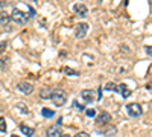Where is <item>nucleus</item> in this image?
Segmentation results:
<instances>
[{
    "label": "nucleus",
    "mask_w": 152,
    "mask_h": 137,
    "mask_svg": "<svg viewBox=\"0 0 152 137\" xmlns=\"http://www.w3.org/2000/svg\"><path fill=\"white\" fill-rule=\"evenodd\" d=\"M126 113H128V116H131V117H140L143 114V108H142L140 104L132 102V104L126 105Z\"/></svg>",
    "instance_id": "3"
},
{
    "label": "nucleus",
    "mask_w": 152,
    "mask_h": 137,
    "mask_svg": "<svg viewBox=\"0 0 152 137\" xmlns=\"http://www.w3.org/2000/svg\"><path fill=\"white\" fill-rule=\"evenodd\" d=\"M0 133H6V120L0 117Z\"/></svg>",
    "instance_id": "17"
},
{
    "label": "nucleus",
    "mask_w": 152,
    "mask_h": 137,
    "mask_svg": "<svg viewBox=\"0 0 152 137\" xmlns=\"http://www.w3.org/2000/svg\"><path fill=\"white\" fill-rule=\"evenodd\" d=\"M111 120V114L108 113V111H102L97 117H96V123H99V125H104V123H108Z\"/></svg>",
    "instance_id": "8"
},
{
    "label": "nucleus",
    "mask_w": 152,
    "mask_h": 137,
    "mask_svg": "<svg viewBox=\"0 0 152 137\" xmlns=\"http://www.w3.org/2000/svg\"><path fill=\"white\" fill-rule=\"evenodd\" d=\"M11 137H18V136H17V134H12V136H11Z\"/></svg>",
    "instance_id": "27"
},
{
    "label": "nucleus",
    "mask_w": 152,
    "mask_h": 137,
    "mask_svg": "<svg viewBox=\"0 0 152 137\" xmlns=\"http://www.w3.org/2000/svg\"><path fill=\"white\" fill-rule=\"evenodd\" d=\"M64 73H66V75H70V76H78V75H79L76 70H73V69H70V67H66V69H64Z\"/></svg>",
    "instance_id": "16"
},
{
    "label": "nucleus",
    "mask_w": 152,
    "mask_h": 137,
    "mask_svg": "<svg viewBox=\"0 0 152 137\" xmlns=\"http://www.w3.org/2000/svg\"><path fill=\"white\" fill-rule=\"evenodd\" d=\"M52 89L50 87H44V89H41V92H40V96H41V99L43 101H47V99H50V96H52Z\"/></svg>",
    "instance_id": "13"
},
{
    "label": "nucleus",
    "mask_w": 152,
    "mask_h": 137,
    "mask_svg": "<svg viewBox=\"0 0 152 137\" xmlns=\"http://www.w3.org/2000/svg\"><path fill=\"white\" fill-rule=\"evenodd\" d=\"M17 89H18L21 93H24V95H31V93L34 92V85H32L31 82H24V81H21V82L17 84Z\"/></svg>",
    "instance_id": "5"
},
{
    "label": "nucleus",
    "mask_w": 152,
    "mask_h": 137,
    "mask_svg": "<svg viewBox=\"0 0 152 137\" xmlns=\"http://www.w3.org/2000/svg\"><path fill=\"white\" fill-rule=\"evenodd\" d=\"M85 114H87L88 117H96V110H94V108H87V110H85Z\"/></svg>",
    "instance_id": "18"
},
{
    "label": "nucleus",
    "mask_w": 152,
    "mask_h": 137,
    "mask_svg": "<svg viewBox=\"0 0 152 137\" xmlns=\"http://www.w3.org/2000/svg\"><path fill=\"white\" fill-rule=\"evenodd\" d=\"M6 47H8V41H0V53H3L6 51Z\"/></svg>",
    "instance_id": "20"
},
{
    "label": "nucleus",
    "mask_w": 152,
    "mask_h": 137,
    "mask_svg": "<svg viewBox=\"0 0 152 137\" xmlns=\"http://www.w3.org/2000/svg\"><path fill=\"white\" fill-rule=\"evenodd\" d=\"M8 61H9V58H2L0 59V69H5V64L8 66Z\"/></svg>",
    "instance_id": "21"
},
{
    "label": "nucleus",
    "mask_w": 152,
    "mask_h": 137,
    "mask_svg": "<svg viewBox=\"0 0 152 137\" xmlns=\"http://www.w3.org/2000/svg\"><path fill=\"white\" fill-rule=\"evenodd\" d=\"M20 131H21L24 136H28V137H32V136L35 134V130L31 128V127H28V125H24V123H21V125H20Z\"/></svg>",
    "instance_id": "12"
},
{
    "label": "nucleus",
    "mask_w": 152,
    "mask_h": 137,
    "mask_svg": "<svg viewBox=\"0 0 152 137\" xmlns=\"http://www.w3.org/2000/svg\"><path fill=\"white\" fill-rule=\"evenodd\" d=\"M11 23V14H8L6 11H2L0 12V24L2 26H8Z\"/></svg>",
    "instance_id": "11"
},
{
    "label": "nucleus",
    "mask_w": 152,
    "mask_h": 137,
    "mask_svg": "<svg viewBox=\"0 0 152 137\" xmlns=\"http://www.w3.org/2000/svg\"><path fill=\"white\" fill-rule=\"evenodd\" d=\"M8 6V2H2V0H0V8H6Z\"/></svg>",
    "instance_id": "24"
},
{
    "label": "nucleus",
    "mask_w": 152,
    "mask_h": 137,
    "mask_svg": "<svg viewBox=\"0 0 152 137\" xmlns=\"http://www.w3.org/2000/svg\"><path fill=\"white\" fill-rule=\"evenodd\" d=\"M61 137H69V136H64V134H62V136H61Z\"/></svg>",
    "instance_id": "28"
},
{
    "label": "nucleus",
    "mask_w": 152,
    "mask_h": 137,
    "mask_svg": "<svg viewBox=\"0 0 152 137\" xmlns=\"http://www.w3.org/2000/svg\"><path fill=\"white\" fill-rule=\"evenodd\" d=\"M81 97L84 99L85 102H93V101H96L94 92H93V90H88V89H85V90L81 92Z\"/></svg>",
    "instance_id": "7"
},
{
    "label": "nucleus",
    "mask_w": 152,
    "mask_h": 137,
    "mask_svg": "<svg viewBox=\"0 0 152 137\" xmlns=\"http://www.w3.org/2000/svg\"><path fill=\"white\" fill-rule=\"evenodd\" d=\"M73 9H75L76 14H79L81 17H85V15L88 14V9H87V6H85V5H82V3H76V5L73 6Z\"/></svg>",
    "instance_id": "9"
},
{
    "label": "nucleus",
    "mask_w": 152,
    "mask_h": 137,
    "mask_svg": "<svg viewBox=\"0 0 152 137\" xmlns=\"http://www.w3.org/2000/svg\"><path fill=\"white\" fill-rule=\"evenodd\" d=\"M148 90H152V84H149V85H148Z\"/></svg>",
    "instance_id": "26"
},
{
    "label": "nucleus",
    "mask_w": 152,
    "mask_h": 137,
    "mask_svg": "<svg viewBox=\"0 0 152 137\" xmlns=\"http://www.w3.org/2000/svg\"><path fill=\"white\" fill-rule=\"evenodd\" d=\"M105 90H111V92H114V90H117V85L114 84V82H108V84L105 85Z\"/></svg>",
    "instance_id": "19"
},
{
    "label": "nucleus",
    "mask_w": 152,
    "mask_h": 137,
    "mask_svg": "<svg viewBox=\"0 0 152 137\" xmlns=\"http://www.w3.org/2000/svg\"><path fill=\"white\" fill-rule=\"evenodd\" d=\"M17 110L20 111V113H21V114H28V113H29V110H28V107H26V105H24L23 102H20V104L17 105Z\"/></svg>",
    "instance_id": "15"
},
{
    "label": "nucleus",
    "mask_w": 152,
    "mask_h": 137,
    "mask_svg": "<svg viewBox=\"0 0 152 137\" xmlns=\"http://www.w3.org/2000/svg\"><path fill=\"white\" fill-rule=\"evenodd\" d=\"M117 90L122 93V96H123L125 99H128V97L131 96V89H129L126 84H119V85H117Z\"/></svg>",
    "instance_id": "10"
},
{
    "label": "nucleus",
    "mask_w": 152,
    "mask_h": 137,
    "mask_svg": "<svg viewBox=\"0 0 152 137\" xmlns=\"http://www.w3.org/2000/svg\"><path fill=\"white\" fill-rule=\"evenodd\" d=\"M41 114H43V117H53L55 116V111H52V110H50V108H43L41 110Z\"/></svg>",
    "instance_id": "14"
},
{
    "label": "nucleus",
    "mask_w": 152,
    "mask_h": 137,
    "mask_svg": "<svg viewBox=\"0 0 152 137\" xmlns=\"http://www.w3.org/2000/svg\"><path fill=\"white\" fill-rule=\"evenodd\" d=\"M73 137H90V136H88L87 133H84V131H81V133H78V134L73 136Z\"/></svg>",
    "instance_id": "22"
},
{
    "label": "nucleus",
    "mask_w": 152,
    "mask_h": 137,
    "mask_svg": "<svg viewBox=\"0 0 152 137\" xmlns=\"http://www.w3.org/2000/svg\"><path fill=\"white\" fill-rule=\"evenodd\" d=\"M46 136H47V137H61V136H62L61 127H59V125H53V127H49V130H47Z\"/></svg>",
    "instance_id": "6"
},
{
    "label": "nucleus",
    "mask_w": 152,
    "mask_h": 137,
    "mask_svg": "<svg viewBox=\"0 0 152 137\" xmlns=\"http://www.w3.org/2000/svg\"><path fill=\"white\" fill-rule=\"evenodd\" d=\"M146 52H148V55L152 56V46H146Z\"/></svg>",
    "instance_id": "23"
},
{
    "label": "nucleus",
    "mask_w": 152,
    "mask_h": 137,
    "mask_svg": "<svg viewBox=\"0 0 152 137\" xmlns=\"http://www.w3.org/2000/svg\"><path fill=\"white\" fill-rule=\"evenodd\" d=\"M28 18H29V15L24 14V12L20 8H17V6L12 9V12H11V20L15 21L17 24H24V23L28 21Z\"/></svg>",
    "instance_id": "2"
},
{
    "label": "nucleus",
    "mask_w": 152,
    "mask_h": 137,
    "mask_svg": "<svg viewBox=\"0 0 152 137\" xmlns=\"http://www.w3.org/2000/svg\"><path fill=\"white\" fill-rule=\"evenodd\" d=\"M50 101L55 104V107H62L67 102V93L62 89H55L52 92V96H50Z\"/></svg>",
    "instance_id": "1"
},
{
    "label": "nucleus",
    "mask_w": 152,
    "mask_h": 137,
    "mask_svg": "<svg viewBox=\"0 0 152 137\" xmlns=\"http://www.w3.org/2000/svg\"><path fill=\"white\" fill-rule=\"evenodd\" d=\"M87 32H88V24H87V23H79V24H76V28H75V37H76L78 40L85 38Z\"/></svg>",
    "instance_id": "4"
},
{
    "label": "nucleus",
    "mask_w": 152,
    "mask_h": 137,
    "mask_svg": "<svg viewBox=\"0 0 152 137\" xmlns=\"http://www.w3.org/2000/svg\"><path fill=\"white\" fill-rule=\"evenodd\" d=\"M73 105H75V107H76V108H79V110H84V107H82V105H81V104H78V102H75V104H73Z\"/></svg>",
    "instance_id": "25"
}]
</instances>
